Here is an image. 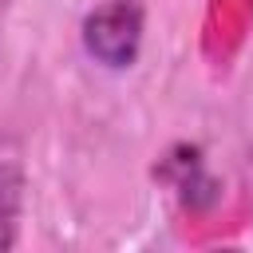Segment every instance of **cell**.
I'll return each instance as SVG.
<instances>
[{
	"mask_svg": "<svg viewBox=\"0 0 253 253\" xmlns=\"http://www.w3.org/2000/svg\"><path fill=\"white\" fill-rule=\"evenodd\" d=\"M87 51L107 67H126L142 40V8L138 0H111L83 24Z\"/></svg>",
	"mask_w": 253,
	"mask_h": 253,
	"instance_id": "cell-1",
	"label": "cell"
},
{
	"mask_svg": "<svg viewBox=\"0 0 253 253\" xmlns=\"http://www.w3.org/2000/svg\"><path fill=\"white\" fill-rule=\"evenodd\" d=\"M20 190H24V170H20V150L16 142L0 138V249L16 241V213H20Z\"/></svg>",
	"mask_w": 253,
	"mask_h": 253,
	"instance_id": "cell-2",
	"label": "cell"
}]
</instances>
